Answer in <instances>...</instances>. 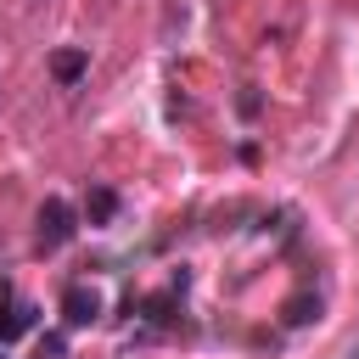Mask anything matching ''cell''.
Wrapping results in <instances>:
<instances>
[{
	"label": "cell",
	"mask_w": 359,
	"mask_h": 359,
	"mask_svg": "<svg viewBox=\"0 0 359 359\" xmlns=\"http://www.w3.org/2000/svg\"><path fill=\"white\" fill-rule=\"evenodd\" d=\"M168 309H174L168 292H163V297H146V314H151V320H168Z\"/></svg>",
	"instance_id": "cell-7"
},
{
	"label": "cell",
	"mask_w": 359,
	"mask_h": 359,
	"mask_svg": "<svg viewBox=\"0 0 359 359\" xmlns=\"http://www.w3.org/2000/svg\"><path fill=\"white\" fill-rule=\"evenodd\" d=\"M62 353H67L62 337H45V342H39V359H62Z\"/></svg>",
	"instance_id": "cell-8"
},
{
	"label": "cell",
	"mask_w": 359,
	"mask_h": 359,
	"mask_svg": "<svg viewBox=\"0 0 359 359\" xmlns=\"http://www.w3.org/2000/svg\"><path fill=\"white\" fill-rule=\"evenodd\" d=\"M280 320H286V325H314V320H320V297H309V292H303V297H286Z\"/></svg>",
	"instance_id": "cell-5"
},
{
	"label": "cell",
	"mask_w": 359,
	"mask_h": 359,
	"mask_svg": "<svg viewBox=\"0 0 359 359\" xmlns=\"http://www.w3.org/2000/svg\"><path fill=\"white\" fill-rule=\"evenodd\" d=\"M62 320H67V325H95V320H101V297H95L90 286H67V292H62Z\"/></svg>",
	"instance_id": "cell-2"
},
{
	"label": "cell",
	"mask_w": 359,
	"mask_h": 359,
	"mask_svg": "<svg viewBox=\"0 0 359 359\" xmlns=\"http://www.w3.org/2000/svg\"><path fill=\"white\" fill-rule=\"evenodd\" d=\"M84 67H90V50H79V45H67V50H56V56H50L56 84H79V79H84Z\"/></svg>",
	"instance_id": "cell-3"
},
{
	"label": "cell",
	"mask_w": 359,
	"mask_h": 359,
	"mask_svg": "<svg viewBox=\"0 0 359 359\" xmlns=\"http://www.w3.org/2000/svg\"><path fill=\"white\" fill-rule=\"evenodd\" d=\"M112 213H118V191L90 185V196H84V219H90V224H112Z\"/></svg>",
	"instance_id": "cell-4"
},
{
	"label": "cell",
	"mask_w": 359,
	"mask_h": 359,
	"mask_svg": "<svg viewBox=\"0 0 359 359\" xmlns=\"http://www.w3.org/2000/svg\"><path fill=\"white\" fill-rule=\"evenodd\" d=\"M73 208L62 202V196H45L39 202V247H67L73 241Z\"/></svg>",
	"instance_id": "cell-1"
},
{
	"label": "cell",
	"mask_w": 359,
	"mask_h": 359,
	"mask_svg": "<svg viewBox=\"0 0 359 359\" xmlns=\"http://www.w3.org/2000/svg\"><path fill=\"white\" fill-rule=\"evenodd\" d=\"M34 314H39V309H28V303H17V309H11L6 320H0V342H17L22 331H34Z\"/></svg>",
	"instance_id": "cell-6"
},
{
	"label": "cell",
	"mask_w": 359,
	"mask_h": 359,
	"mask_svg": "<svg viewBox=\"0 0 359 359\" xmlns=\"http://www.w3.org/2000/svg\"><path fill=\"white\" fill-rule=\"evenodd\" d=\"M11 309H17V303H11V286H6V280H0V320H6V314H11Z\"/></svg>",
	"instance_id": "cell-9"
}]
</instances>
